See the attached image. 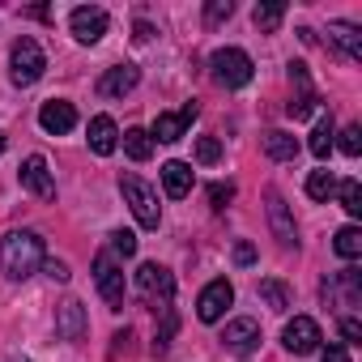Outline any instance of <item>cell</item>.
I'll return each instance as SVG.
<instances>
[{"instance_id":"cell-20","label":"cell","mask_w":362,"mask_h":362,"mask_svg":"<svg viewBox=\"0 0 362 362\" xmlns=\"http://www.w3.org/2000/svg\"><path fill=\"white\" fill-rule=\"evenodd\" d=\"M162 188H166V197L184 201V197L192 192V166H188V162H166V166H162Z\"/></svg>"},{"instance_id":"cell-25","label":"cell","mask_w":362,"mask_h":362,"mask_svg":"<svg viewBox=\"0 0 362 362\" xmlns=\"http://www.w3.org/2000/svg\"><path fill=\"white\" fill-rule=\"evenodd\" d=\"M332 247H337L341 260H358V256H362V230H358V226H341L337 239H332Z\"/></svg>"},{"instance_id":"cell-28","label":"cell","mask_w":362,"mask_h":362,"mask_svg":"<svg viewBox=\"0 0 362 362\" xmlns=\"http://www.w3.org/2000/svg\"><path fill=\"white\" fill-rule=\"evenodd\" d=\"M256 26L264 30V35H273L277 26H281V18H286V5H281V0H273V5H256Z\"/></svg>"},{"instance_id":"cell-34","label":"cell","mask_w":362,"mask_h":362,"mask_svg":"<svg viewBox=\"0 0 362 362\" xmlns=\"http://www.w3.org/2000/svg\"><path fill=\"white\" fill-rule=\"evenodd\" d=\"M111 247L128 260V256H136V235H132V230H115V235H111Z\"/></svg>"},{"instance_id":"cell-23","label":"cell","mask_w":362,"mask_h":362,"mask_svg":"<svg viewBox=\"0 0 362 362\" xmlns=\"http://www.w3.org/2000/svg\"><path fill=\"white\" fill-rule=\"evenodd\" d=\"M124 153H128L132 162L153 158V136H149L145 128H128V132H124Z\"/></svg>"},{"instance_id":"cell-38","label":"cell","mask_w":362,"mask_h":362,"mask_svg":"<svg viewBox=\"0 0 362 362\" xmlns=\"http://www.w3.org/2000/svg\"><path fill=\"white\" fill-rule=\"evenodd\" d=\"M341 332H345V341H362V324H358L354 315H345V320H341Z\"/></svg>"},{"instance_id":"cell-6","label":"cell","mask_w":362,"mask_h":362,"mask_svg":"<svg viewBox=\"0 0 362 362\" xmlns=\"http://www.w3.org/2000/svg\"><path fill=\"white\" fill-rule=\"evenodd\" d=\"M201 115V107L197 103H184L179 111H158V119H153V132L149 136H158L162 145H175V141H184V132L192 128V119Z\"/></svg>"},{"instance_id":"cell-22","label":"cell","mask_w":362,"mask_h":362,"mask_svg":"<svg viewBox=\"0 0 362 362\" xmlns=\"http://www.w3.org/2000/svg\"><path fill=\"white\" fill-rule=\"evenodd\" d=\"M260 145H264V153H269L273 162H294V158H298V141H294L290 132H264Z\"/></svg>"},{"instance_id":"cell-5","label":"cell","mask_w":362,"mask_h":362,"mask_svg":"<svg viewBox=\"0 0 362 362\" xmlns=\"http://www.w3.org/2000/svg\"><path fill=\"white\" fill-rule=\"evenodd\" d=\"M136 290L153 303V311L170 307V294H175V277L162 269V264H141L136 269Z\"/></svg>"},{"instance_id":"cell-19","label":"cell","mask_w":362,"mask_h":362,"mask_svg":"<svg viewBox=\"0 0 362 362\" xmlns=\"http://www.w3.org/2000/svg\"><path fill=\"white\" fill-rule=\"evenodd\" d=\"M115 145H119L115 119H111V115H94V119H90V149L107 158V153H115Z\"/></svg>"},{"instance_id":"cell-31","label":"cell","mask_w":362,"mask_h":362,"mask_svg":"<svg viewBox=\"0 0 362 362\" xmlns=\"http://www.w3.org/2000/svg\"><path fill=\"white\" fill-rule=\"evenodd\" d=\"M218 158H222V141H218V136H201V141H197V162L214 166Z\"/></svg>"},{"instance_id":"cell-33","label":"cell","mask_w":362,"mask_h":362,"mask_svg":"<svg viewBox=\"0 0 362 362\" xmlns=\"http://www.w3.org/2000/svg\"><path fill=\"white\" fill-rule=\"evenodd\" d=\"M337 145H341L349 158H358V153H362V128H358V124H349V128L341 132V141H337Z\"/></svg>"},{"instance_id":"cell-7","label":"cell","mask_w":362,"mask_h":362,"mask_svg":"<svg viewBox=\"0 0 362 362\" xmlns=\"http://www.w3.org/2000/svg\"><path fill=\"white\" fill-rule=\"evenodd\" d=\"M107 26H111V18H107V9H98V5H81V9H73V18H69V30H73L77 43H98V39L107 35Z\"/></svg>"},{"instance_id":"cell-24","label":"cell","mask_w":362,"mask_h":362,"mask_svg":"<svg viewBox=\"0 0 362 362\" xmlns=\"http://www.w3.org/2000/svg\"><path fill=\"white\" fill-rule=\"evenodd\" d=\"M332 141H337V128H332V115H320V124H315V132H311V141H307V149H311L315 158H328V149H332Z\"/></svg>"},{"instance_id":"cell-17","label":"cell","mask_w":362,"mask_h":362,"mask_svg":"<svg viewBox=\"0 0 362 362\" xmlns=\"http://www.w3.org/2000/svg\"><path fill=\"white\" fill-rule=\"evenodd\" d=\"M324 294H328V298H337V294H341V307H358V298H362L358 269H341L332 281H324Z\"/></svg>"},{"instance_id":"cell-29","label":"cell","mask_w":362,"mask_h":362,"mask_svg":"<svg viewBox=\"0 0 362 362\" xmlns=\"http://www.w3.org/2000/svg\"><path fill=\"white\" fill-rule=\"evenodd\" d=\"M337 197L345 205L349 218H362V188H358V179H345V184H337Z\"/></svg>"},{"instance_id":"cell-41","label":"cell","mask_w":362,"mask_h":362,"mask_svg":"<svg viewBox=\"0 0 362 362\" xmlns=\"http://www.w3.org/2000/svg\"><path fill=\"white\" fill-rule=\"evenodd\" d=\"M5 362H26V358H22V354H9V358H5Z\"/></svg>"},{"instance_id":"cell-12","label":"cell","mask_w":362,"mask_h":362,"mask_svg":"<svg viewBox=\"0 0 362 362\" xmlns=\"http://www.w3.org/2000/svg\"><path fill=\"white\" fill-rule=\"evenodd\" d=\"M22 184H26L35 197H43V201H52V197H56V179H52L47 158H43V153H30V158L22 162Z\"/></svg>"},{"instance_id":"cell-16","label":"cell","mask_w":362,"mask_h":362,"mask_svg":"<svg viewBox=\"0 0 362 362\" xmlns=\"http://www.w3.org/2000/svg\"><path fill=\"white\" fill-rule=\"evenodd\" d=\"M269 226H273L277 243H286V247L298 243V235H294V218H290V209H286V201H281L277 192H269Z\"/></svg>"},{"instance_id":"cell-14","label":"cell","mask_w":362,"mask_h":362,"mask_svg":"<svg viewBox=\"0 0 362 362\" xmlns=\"http://www.w3.org/2000/svg\"><path fill=\"white\" fill-rule=\"evenodd\" d=\"M39 124H43V132H52V136H64V132H73V128H77V111H73V103H64V98H52V103H43V111H39Z\"/></svg>"},{"instance_id":"cell-42","label":"cell","mask_w":362,"mask_h":362,"mask_svg":"<svg viewBox=\"0 0 362 362\" xmlns=\"http://www.w3.org/2000/svg\"><path fill=\"white\" fill-rule=\"evenodd\" d=\"M0 153H5V132H0Z\"/></svg>"},{"instance_id":"cell-11","label":"cell","mask_w":362,"mask_h":362,"mask_svg":"<svg viewBox=\"0 0 362 362\" xmlns=\"http://www.w3.org/2000/svg\"><path fill=\"white\" fill-rule=\"evenodd\" d=\"M94 281H98V294L107 298V307L119 311V307H124V273L115 269L111 256H98V260H94Z\"/></svg>"},{"instance_id":"cell-35","label":"cell","mask_w":362,"mask_h":362,"mask_svg":"<svg viewBox=\"0 0 362 362\" xmlns=\"http://www.w3.org/2000/svg\"><path fill=\"white\" fill-rule=\"evenodd\" d=\"M209 201H214V209H226L235 201V184H214L209 188Z\"/></svg>"},{"instance_id":"cell-1","label":"cell","mask_w":362,"mask_h":362,"mask_svg":"<svg viewBox=\"0 0 362 362\" xmlns=\"http://www.w3.org/2000/svg\"><path fill=\"white\" fill-rule=\"evenodd\" d=\"M43 239L35 230H9L0 239V269H5L13 281H26L30 273L43 269Z\"/></svg>"},{"instance_id":"cell-9","label":"cell","mask_w":362,"mask_h":362,"mask_svg":"<svg viewBox=\"0 0 362 362\" xmlns=\"http://www.w3.org/2000/svg\"><path fill=\"white\" fill-rule=\"evenodd\" d=\"M320 324L311 320V315H294L290 324H286V332H281V345L290 349V354H315L320 349Z\"/></svg>"},{"instance_id":"cell-3","label":"cell","mask_w":362,"mask_h":362,"mask_svg":"<svg viewBox=\"0 0 362 362\" xmlns=\"http://www.w3.org/2000/svg\"><path fill=\"white\" fill-rule=\"evenodd\" d=\"M209 69H214V81L226 86V90H243L252 81V56L239 52V47H218L209 56Z\"/></svg>"},{"instance_id":"cell-8","label":"cell","mask_w":362,"mask_h":362,"mask_svg":"<svg viewBox=\"0 0 362 362\" xmlns=\"http://www.w3.org/2000/svg\"><path fill=\"white\" fill-rule=\"evenodd\" d=\"M230 303H235V286H230L226 277H218V281H209V286L201 290V298H197V315H201L205 324H218V320L226 315Z\"/></svg>"},{"instance_id":"cell-37","label":"cell","mask_w":362,"mask_h":362,"mask_svg":"<svg viewBox=\"0 0 362 362\" xmlns=\"http://www.w3.org/2000/svg\"><path fill=\"white\" fill-rule=\"evenodd\" d=\"M43 269H47V277H52V281H60V286H64V281H69V277H73V273H69V264H64V260H43Z\"/></svg>"},{"instance_id":"cell-15","label":"cell","mask_w":362,"mask_h":362,"mask_svg":"<svg viewBox=\"0 0 362 362\" xmlns=\"http://www.w3.org/2000/svg\"><path fill=\"white\" fill-rule=\"evenodd\" d=\"M222 345L226 349H235V354H252L256 345H260V324L256 320H230L226 324V332H222Z\"/></svg>"},{"instance_id":"cell-30","label":"cell","mask_w":362,"mask_h":362,"mask_svg":"<svg viewBox=\"0 0 362 362\" xmlns=\"http://www.w3.org/2000/svg\"><path fill=\"white\" fill-rule=\"evenodd\" d=\"M175 328H179V320H175V311H170V307H162V328H158V341H153V354H166V345H170V337H175Z\"/></svg>"},{"instance_id":"cell-26","label":"cell","mask_w":362,"mask_h":362,"mask_svg":"<svg viewBox=\"0 0 362 362\" xmlns=\"http://www.w3.org/2000/svg\"><path fill=\"white\" fill-rule=\"evenodd\" d=\"M332 192H337L332 170H311V175H307V197H311V201H328Z\"/></svg>"},{"instance_id":"cell-10","label":"cell","mask_w":362,"mask_h":362,"mask_svg":"<svg viewBox=\"0 0 362 362\" xmlns=\"http://www.w3.org/2000/svg\"><path fill=\"white\" fill-rule=\"evenodd\" d=\"M290 86H294V98H290V119H307L311 111H315V90H311V73H307V64H290Z\"/></svg>"},{"instance_id":"cell-27","label":"cell","mask_w":362,"mask_h":362,"mask_svg":"<svg viewBox=\"0 0 362 362\" xmlns=\"http://www.w3.org/2000/svg\"><path fill=\"white\" fill-rule=\"evenodd\" d=\"M260 298H264L273 311H286V307H290V290H286V281H277V277H264V281H260Z\"/></svg>"},{"instance_id":"cell-40","label":"cell","mask_w":362,"mask_h":362,"mask_svg":"<svg viewBox=\"0 0 362 362\" xmlns=\"http://www.w3.org/2000/svg\"><path fill=\"white\" fill-rule=\"evenodd\" d=\"M149 35H153V26H149V22H136V39H141V43H145V39H149Z\"/></svg>"},{"instance_id":"cell-18","label":"cell","mask_w":362,"mask_h":362,"mask_svg":"<svg viewBox=\"0 0 362 362\" xmlns=\"http://www.w3.org/2000/svg\"><path fill=\"white\" fill-rule=\"evenodd\" d=\"M86 328H90V324H86V307H81L77 298H69V303L60 307V315H56V332H60L64 341H81Z\"/></svg>"},{"instance_id":"cell-36","label":"cell","mask_w":362,"mask_h":362,"mask_svg":"<svg viewBox=\"0 0 362 362\" xmlns=\"http://www.w3.org/2000/svg\"><path fill=\"white\" fill-rule=\"evenodd\" d=\"M235 264H239V269H247V264H256V247H252L247 239H243V243H235Z\"/></svg>"},{"instance_id":"cell-32","label":"cell","mask_w":362,"mask_h":362,"mask_svg":"<svg viewBox=\"0 0 362 362\" xmlns=\"http://www.w3.org/2000/svg\"><path fill=\"white\" fill-rule=\"evenodd\" d=\"M230 13H235L230 0H209V5H205V26H222Z\"/></svg>"},{"instance_id":"cell-2","label":"cell","mask_w":362,"mask_h":362,"mask_svg":"<svg viewBox=\"0 0 362 362\" xmlns=\"http://www.w3.org/2000/svg\"><path fill=\"white\" fill-rule=\"evenodd\" d=\"M119 192H124L128 209L136 214V222H141L145 230H158L162 209H158V197H153V188L145 184V179H141V175H124V179H119Z\"/></svg>"},{"instance_id":"cell-4","label":"cell","mask_w":362,"mask_h":362,"mask_svg":"<svg viewBox=\"0 0 362 362\" xmlns=\"http://www.w3.org/2000/svg\"><path fill=\"white\" fill-rule=\"evenodd\" d=\"M9 64H13V81H18V86H35V81L43 77V69H47V56H43V47H39L30 35H22V39L13 43Z\"/></svg>"},{"instance_id":"cell-21","label":"cell","mask_w":362,"mask_h":362,"mask_svg":"<svg viewBox=\"0 0 362 362\" xmlns=\"http://www.w3.org/2000/svg\"><path fill=\"white\" fill-rule=\"evenodd\" d=\"M328 43H337L341 52H345V60H362V35H358V26H349V22H332L328 26Z\"/></svg>"},{"instance_id":"cell-39","label":"cell","mask_w":362,"mask_h":362,"mask_svg":"<svg viewBox=\"0 0 362 362\" xmlns=\"http://www.w3.org/2000/svg\"><path fill=\"white\" fill-rule=\"evenodd\" d=\"M320 354H324V362H349V349L345 345H324Z\"/></svg>"},{"instance_id":"cell-13","label":"cell","mask_w":362,"mask_h":362,"mask_svg":"<svg viewBox=\"0 0 362 362\" xmlns=\"http://www.w3.org/2000/svg\"><path fill=\"white\" fill-rule=\"evenodd\" d=\"M136 81H141V69H136V64H115V69L103 73L98 94H103V98H124V94L136 90Z\"/></svg>"}]
</instances>
